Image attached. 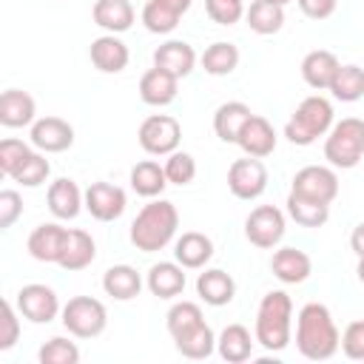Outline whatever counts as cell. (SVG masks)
Wrapping results in <instances>:
<instances>
[{
  "instance_id": "6da1fadb",
  "label": "cell",
  "mask_w": 364,
  "mask_h": 364,
  "mask_svg": "<svg viewBox=\"0 0 364 364\" xmlns=\"http://www.w3.org/2000/svg\"><path fill=\"white\" fill-rule=\"evenodd\" d=\"M296 347L310 361H327L341 347V333L321 301H307L296 316Z\"/></svg>"
},
{
  "instance_id": "7a4b0ae2",
  "label": "cell",
  "mask_w": 364,
  "mask_h": 364,
  "mask_svg": "<svg viewBox=\"0 0 364 364\" xmlns=\"http://www.w3.org/2000/svg\"><path fill=\"white\" fill-rule=\"evenodd\" d=\"M176 228H179L176 205L168 199H154L131 222V242L142 253H156L176 236Z\"/></svg>"
},
{
  "instance_id": "3957f363",
  "label": "cell",
  "mask_w": 364,
  "mask_h": 364,
  "mask_svg": "<svg viewBox=\"0 0 364 364\" xmlns=\"http://www.w3.org/2000/svg\"><path fill=\"white\" fill-rule=\"evenodd\" d=\"M290 327H293V299L284 290H270L262 296L259 310H256V341L270 350L279 353L290 344Z\"/></svg>"
},
{
  "instance_id": "277c9868",
  "label": "cell",
  "mask_w": 364,
  "mask_h": 364,
  "mask_svg": "<svg viewBox=\"0 0 364 364\" xmlns=\"http://www.w3.org/2000/svg\"><path fill=\"white\" fill-rule=\"evenodd\" d=\"M330 128H333V105H330V100L313 94L299 102V108L293 111V117L284 125V136L293 145H313Z\"/></svg>"
},
{
  "instance_id": "5b68a950",
  "label": "cell",
  "mask_w": 364,
  "mask_h": 364,
  "mask_svg": "<svg viewBox=\"0 0 364 364\" xmlns=\"http://www.w3.org/2000/svg\"><path fill=\"white\" fill-rule=\"evenodd\" d=\"M324 159L341 171L355 168L364 159V119L344 117L341 122H333L324 139Z\"/></svg>"
},
{
  "instance_id": "8992f818",
  "label": "cell",
  "mask_w": 364,
  "mask_h": 364,
  "mask_svg": "<svg viewBox=\"0 0 364 364\" xmlns=\"http://www.w3.org/2000/svg\"><path fill=\"white\" fill-rule=\"evenodd\" d=\"M63 324L77 338H97L108 324L105 304L94 296H74L63 307Z\"/></svg>"
},
{
  "instance_id": "52a82bcc",
  "label": "cell",
  "mask_w": 364,
  "mask_h": 364,
  "mask_svg": "<svg viewBox=\"0 0 364 364\" xmlns=\"http://www.w3.org/2000/svg\"><path fill=\"white\" fill-rule=\"evenodd\" d=\"M136 139L142 145L145 154L151 156H168L179 148V139H182V125L171 117V114H151L142 119L139 131H136Z\"/></svg>"
},
{
  "instance_id": "ba28073f",
  "label": "cell",
  "mask_w": 364,
  "mask_h": 364,
  "mask_svg": "<svg viewBox=\"0 0 364 364\" xmlns=\"http://www.w3.org/2000/svg\"><path fill=\"white\" fill-rule=\"evenodd\" d=\"M290 193L330 205L338 196V176L327 165H304L301 171H296L290 182Z\"/></svg>"
},
{
  "instance_id": "9c48e42d",
  "label": "cell",
  "mask_w": 364,
  "mask_h": 364,
  "mask_svg": "<svg viewBox=\"0 0 364 364\" xmlns=\"http://www.w3.org/2000/svg\"><path fill=\"white\" fill-rule=\"evenodd\" d=\"M245 236L256 247H276L284 239V213L276 205H259L245 219Z\"/></svg>"
},
{
  "instance_id": "30bf717a",
  "label": "cell",
  "mask_w": 364,
  "mask_h": 364,
  "mask_svg": "<svg viewBox=\"0 0 364 364\" xmlns=\"http://www.w3.org/2000/svg\"><path fill=\"white\" fill-rule=\"evenodd\" d=\"M228 188L236 199H259L267 188V168L262 159L256 156H245V159H236L230 168H228Z\"/></svg>"
},
{
  "instance_id": "8fae6325",
  "label": "cell",
  "mask_w": 364,
  "mask_h": 364,
  "mask_svg": "<svg viewBox=\"0 0 364 364\" xmlns=\"http://www.w3.org/2000/svg\"><path fill=\"white\" fill-rule=\"evenodd\" d=\"M17 310H20L23 318H28L34 324H48V321L57 318V313H63L57 293L48 284H40V282L26 284V287L17 290Z\"/></svg>"
},
{
  "instance_id": "7c38bea8",
  "label": "cell",
  "mask_w": 364,
  "mask_h": 364,
  "mask_svg": "<svg viewBox=\"0 0 364 364\" xmlns=\"http://www.w3.org/2000/svg\"><path fill=\"white\" fill-rule=\"evenodd\" d=\"M125 191L119 185L111 182H91L85 188V210L97 219V222H114L125 213Z\"/></svg>"
},
{
  "instance_id": "4fadbf2b",
  "label": "cell",
  "mask_w": 364,
  "mask_h": 364,
  "mask_svg": "<svg viewBox=\"0 0 364 364\" xmlns=\"http://www.w3.org/2000/svg\"><path fill=\"white\" fill-rule=\"evenodd\" d=\"M31 145L43 154H60L74 145V128L63 117H40L31 125Z\"/></svg>"
},
{
  "instance_id": "5bb4252c",
  "label": "cell",
  "mask_w": 364,
  "mask_h": 364,
  "mask_svg": "<svg viewBox=\"0 0 364 364\" xmlns=\"http://www.w3.org/2000/svg\"><path fill=\"white\" fill-rule=\"evenodd\" d=\"M65 233H68V228H63V225H57V222L37 225V228L28 233V242H26L31 259L46 262V264H57V262H60V253H63Z\"/></svg>"
},
{
  "instance_id": "9a60e30c",
  "label": "cell",
  "mask_w": 364,
  "mask_h": 364,
  "mask_svg": "<svg viewBox=\"0 0 364 364\" xmlns=\"http://www.w3.org/2000/svg\"><path fill=\"white\" fill-rule=\"evenodd\" d=\"M176 91H179V77H173L156 65L139 77V97L145 105H154V108L171 105L176 100Z\"/></svg>"
},
{
  "instance_id": "2e32d148",
  "label": "cell",
  "mask_w": 364,
  "mask_h": 364,
  "mask_svg": "<svg viewBox=\"0 0 364 364\" xmlns=\"http://www.w3.org/2000/svg\"><path fill=\"white\" fill-rule=\"evenodd\" d=\"M236 145H239L247 156L264 159V156H270V154L276 151V131H273V125H270L264 117L253 114V117L245 122V128H242Z\"/></svg>"
},
{
  "instance_id": "e0dca14e",
  "label": "cell",
  "mask_w": 364,
  "mask_h": 364,
  "mask_svg": "<svg viewBox=\"0 0 364 364\" xmlns=\"http://www.w3.org/2000/svg\"><path fill=\"white\" fill-rule=\"evenodd\" d=\"M88 54H91L94 68L102 71V74H119V71L128 65V60H131L128 46H125L117 34H102V37H97V40L91 43V48H88Z\"/></svg>"
},
{
  "instance_id": "ac0fdd59",
  "label": "cell",
  "mask_w": 364,
  "mask_h": 364,
  "mask_svg": "<svg viewBox=\"0 0 364 364\" xmlns=\"http://www.w3.org/2000/svg\"><path fill=\"white\" fill-rule=\"evenodd\" d=\"M34 119H37V102L28 91L9 88V91L0 94V122L6 128L34 125Z\"/></svg>"
},
{
  "instance_id": "d6986e66",
  "label": "cell",
  "mask_w": 364,
  "mask_h": 364,
  "mask_svg": "<svg viewBox=\"0 0 364 364\" xmlns=\"http://www.w3.org/2000/svg\"><path fill=\"white\" fill-rule=\"evenodd\" d=\"M48 210L57 216V219H77V213L85 208V193L80 191V185L74 179H54L48 185Z\"/></svg>"
},
{
  "instance_id": "ffe728a7",
  "label": "cell",
  "mask_w": 364,
  "mask_h": 364,
  "mask_svg": "<svg viewBox=\"0 0 364 364\" xmlns=\"http://www.w3.org/2000/svg\"><path fill=\"white\" fill-rule=\"evenodd\" d=\"M270 270L279 282L284 284H301L307 282V276L313 273V262L304 250L299 247H279L270 259Z\"/></svg>"
},
{
  "instance_id": "44dd1931",
  "label": "cell",
  "mask_w": 364,
  "mask_h": 364,
  "mask_svg": "<svg viewBox=\"0 0 364 364\" xmlns=\"http://www.w3.org/2000/svg\"><path fill=\"white\" fill-rule=\"evenodd\" d=\"M154 65L182 80V77H188V74L193 71V65H196V51H193V46H188L185 40H168V43H162V46L154 51Z\"/></svg>"
},
{
  "instance_id": "7402d4cb",
  "label": "cell",
  "mask_w": 364,
  "mask_h": 364,
  "mask_svg": "<svg viewBox=\"0 0 364 364\" xmlns=\"http://www.w3.org/2000/svg\"><path fill=\"white\" fill-rule=\"evenodd\" d=\"M210 256H213V242H210V236H205V233H199V230L182 233V236L176 239V245H173V259H176L185 270H199V267H205V264L210 262Z\"/></svg>"
},
{
  "instance_id": "603a6c76",
  "label": "cell",
  "mask_w": 364,
  "mask_h": 364,
  "mask_svg": "<svg viewBox=\"0 0 364 364\" xmlns=\"http://www.w3.org/2000/svg\"><path fill=\"white\" fill-rule=\"evenodd\" d=\"M94 256H97V245H94L91 233H85L80 228H68L57 264L63 270H82V267H88L94 262Z\"/></svg>"
},
{
  "instance_id": "cb8c5ba5",
  "label": "cell",
  "mask_w": 364,
  "mask_h": 364,
  "mask_svg": "<svg viewBox=\"0 0 364 364\" xmlns=\"http://www.w3.org/2000/svg\"><path fill=\"white\" fill-rule=\"evenodd\" d=\"M196 293H199V299H202L205 304H210V307H225V304H230L233 296H236V282L230 279V273H225V270H219V267H210V270L199 273V279H196Z\"/></svg>"
},
{
  "instance_id": "d4e9b609",
  "label": "cell",
  "mask_w": 364,
  "mask_h": 364,
  "mask_svg": "<svg viewBox=\"0 0 364 364\" xmlns=\"http://www.w3.org/2000/svg\"><path fill=\"white\" fill-rule=\"evenodd\" d=\"M338 65H341V63H338V57H336L333 51L316 48V51L304 54V60H301V77H304V82H307L310 88L324 91V88H330V82H333Z\"/></svg>"
},
{
  "instance_id": "484cf974",
  "label": "cell",
  "mask_w": 364,
  "mask_h": 364,
  "mask_svg": "<svg viewBox=\"0 0 364 364\" xmlns=\"http://www.w3.org/2000/svg\"><path fill=\"white\" fill-rule=\"evenodd\" d=\"M148 290L156 296V299H173L185 290V267L179 262H159V264H151L148 270V279H145Z\"/></svg>"
},
{
  "instance_id": "4316f807",
  "label": "cell",
  "mask_w": 364,
  "mask_h": 364,
  "mask_svg": "<svg viewBox=\"0 0 364 364\" xmlns=\"http://www.w3.org/2000/svg\"><path fill=\"white\" fill-rule=\"evenodd\" d=\"M91 17L108 34H122L134 26V6L131 0H97Z\"/></svg>"
},
{
  "instance_id": "83f0119b",
  "label": "cell",
  "mask_w": 364,
  "mask_h": 364,
  "mask_svg": "<svg viewBox=\"0 0 364 364\" xmlns=\"http://www.w3.org/2000/svg\"><path fill=\"white\" fill-rule=\"evenodd\" d=\"M250 117H253L250 105H245V102H239V100L222 102V105L216 108V114H213V131H216V136H219L222 142H236L239 134H242V128H245V122H247Z\"/></svg>"
},
{
  "instance_id": "f1b7e54d",
  "label": "cell",
  "mask_w": 364,
  "mask_h": 364,
  "mask_svg": "<svg viewBox=\"0 0 364 364\" xmlns=\"http://www.w3.org/2000/svg\"><path fill=\"white\" fill-rule=\"evenodd\" d=\"M216 350L228 364H242L253 355V338L250 330L245 324H228L219 338H216Z\"/></svg>"
},
{
  "instance_id": "f546056e",
  "label": "cell",
  "mask_w": 364,
  "mask_h": 364,
  "mask_svg": "<svg viewBox=\"0 0 364 364\" xmlns=\"http://www.w3.org/2000/svg\"><path fill=\"white\" fill-rule=\"evenodd\" d=\"M102 290L117 299V301H128V299H136L139 290H142V276L131 267V264H114L105 270L102 276Z\"/></svg>"
},
{
  "instance_id": "4dcf8cb0",
  "label": "cell",
  "mask_w": 364,
  "mask_h": 364,
  "mask_svg": "<svg viewBox=\"0 0 364 364\" xmlns=\"http://www.w3.org/2000/svg\"><path fill=\"white\" fill-rule=\"evenodd\" d=\"M173 344H176V350L185 355V358H208V355H213V350H216V336H213V330H210V324L208 321H199L196 327H191V330H185V333H179V336H173Z\"/></svg>"
},
{
  "instance_id": "1f68e13d",
  "label": "cell",
  "mask_w": 364,
  "mask_h": 364,
  "mask_svg": "<svg viewBox=\"0 0 364 364\" xmlns=\"http://www.w3.org/2000/svg\"><path fill=\"white\" fill-rule=\"evenodd\" d=\"M165 185H171V182H168L165 168H162L159 162L142 159V162H136V165L131 168V188H134L139 196L154 199V196H159V193L165 191Z\"/></svg>"
},
{
  "instance_id": "d6a6232c",
  "label": "cell",
  "mask_w": 364,
  "mask_h": 364,
  "mask_svg": "<svg viewBox=\"0 0 364 364\" xmlns=\"http://www.w3.org/2000/svg\"><path fill=\"white\" fill-rule=\"evenodd\" d=\"M245 20H247L250 31H256L262 37L276 34L284 26V6H279L273 0H253L250 9L245 11Z\"/></svg>"
},
{
  "instance_id": "836d02e7",
  "label": "cell",
  "mask_w": 364,
  "mask_h": 364,
  "mask_svg": "<svg viewBox=\"0 0 364 364\" xmlns=\"http://www.w3.org/2000/svg\"><path fill=\"white\" fill-rule=\"evenodd\" d=\"M202 68H205V74H210V77H228V74H233L236 71V65H239V48L233 46V43H225V40H216V43H210L205 51H202Z\"/></svg>"
},
{
  "instance_id": "e575fe53",
  "label": "cell",
  "mask_w": 364,
  "mask_h": 364,
  "mask_svg": "<svg viewBox=\"0 0 364 364\" xmlns=\"http://www.w3.org/2000/svg\"><path fill=\"white\" fill-rule=\"evenodd\" d=\"M287 213L301 228H321L330 219V205L313 202V199H304V196H296V193H287Z\"/></svg>"
},
{
  "instance_id": "d590c367",
  "label": "cell",
  "mask_w": 364,
  "mask_h": 364,
  "mask_svg": "<svg viewBox=\"0 0 364 364\" xmlns=\"http://www.w3.org/2000/svg\"><path fill=\"white\" fill-rule=\"evenodd\" d=\"M327 91H333V97L341 100V102L361 100L364 97V68L353 65V63L350 65H338V71H336V77H333Z\"/></svg>"
},
{
  "instance_id": "8d00e7d4",
  "label": "cell",
  "mask_w": 364,
  "mask_h": 364,
  "mask_svg": "<svg viewBox=\"0 0 364 364\" xmlns=\"http://www.w3.org/2000/svg\"><path fill=\"white\" fill-rule=\"evenodd\" d=\"M179 11L171 9L168 3L162 0H148L145 9H142V23L151 34H171L176 26H179Z\"/></svg>"
},
{
  "instance_id": "74e56055",
  "label": "cell",
  "mask_w": 364,
  "mask_h": 364,
  "mask_svg": "<svg viewBox=\"0 0 364 364\" xmlns=\"http://www.w3.org/2000/svg\"><path fill=\"white\" fill-rule=\"evenodd\" d=\"M199 321H205V316H202V307L196 301H176L168 310V316H165V324H168L171 338L179 336V333H185V330H191V327H196Z\"/></svg>"
},
{
  "instance_id": "f35d334b",
  "label": "cell",
  "mask_w": 364,
  "mask_h": 364,
  "mask_svg": "<svg viewBox=\"0 0 364 364\" xmlns=\"http://www.w3.org/2000/svg\"><path fill=\"white\" fill-rule=\"evenodd\" d=\"M48 173H51L48 159H46L43 154L31 151V154L20 162V168L11 173V179L20 182V185H26V188H37V185H43V182L48 179Z\"/></svg>"
},
{
  "instance_id": "ab89813d",
  "label": "cell",
  "mask_w": 364,
  "mask_h": 364,
  "mask_svg": "<svg viewBox=\"0 0 364 364\" xmlns=\"http://www.w3.org/2000/svg\"><path fill=\"white\" fill-rule=\"evenodd\" d=\"M37 358H40V364H77L80 361V347L74 341L63 338V336H54L40 347Z\"/></svg>"
},
{
  "instance_id": "60d3db41",
  "label": "cell",
  "mask_w": 364,
  "mask_h": 364,
  "mask_svg": "<svg viewBox=\"0 0 364 364\" xmlns=\"http://www.w3.org/2000/svg\"><path fill=\"white\" fill-rule=\"evenodd\" d=\"M162 168H165V176H168L171 185H191L193 176H196V159L191 154H185V151L168 154Z\"/></svg>"
},
{
  "instance_id": "b9f144b4",
  "label": "cell",
  "mask_w": 364,
  "mask_h": 364,
  "mask_svg": "<svg viewBox=\"0 0 364 364\" xmlns=\"http://www.w3.org/2000/svg\"><path fill=\"white\" fill-rule=\"evenodd\" d=\"M205 11L219 26H233L245 17V0H205Z\"/></svg>"
},
{
  "instance_id": "7bdbcfd3",
  "label": "cell",
  "mask_w": 364,
  "mask_h": 364,
  "mask_svg": "<svg viewBox=\"0 0 364 364\" xmlns=\"http://www.w3.org/2000/svg\"><path fill=\"white\" fill-rule=\"evenodd\" d=\"M28 154H31V148H28L23 139H14V136L3 139V142H0V171H3L6 176H11Z\"/></svg>"
},
{
  "instance_id": "ee69618b",
  "label": "cell",
  "mask_w": 364,
  "mask_h": 364,
  "mask_svg": "<svg viewBox=\"0 0 364 364\" xmlns=\"http://www.w3.org/2000/svg\"><path fill=\"white\" fill-rule=\"evenodd\" d=\"M20 338V318L14 304L6 299L3 301V313H0V350H11Z\"/></svg>"
},
{
  "instance_id": "f6af8a7d",
  "label": "cell",
  "mask_w": 364,
  "mask_h": 364,
  "mask_svg": "<svg viewBox=\"0 0 364 364\" xmlns=\"http://www.w3.org/2000/svg\"><path fill=\"white\" fill-rule=\"evenodd\" d=\"M341 353L353 361H364V321H350L341 333Z\"/></svg>"
},
{
  "instance_id": "bcb514c9",
  "label": "cell",
  "mask_w": 364,
  "mask_h": 364,
  "mask_svg": "<svg viewBox=\"0 0 364 364\" xmlns=\"http://www.w3.org/2000/svg\"><path fill=\"white\" fill-rule=\"evenodd\" d=\"M23 213V199L17 191H0V230L11 228Z\"/></svg>"
},
{
  "instance_id": "7dc6e473",
  "label": "cell",
  "mask_w": 364,
  "mask_h": 364,
  "mask_svg": "<svg viewBox=\"0 0 364 364\" xmlns=\"http://www.w3.org/2000/svg\"><path fill=\"white\" fill-rule=\"evenodd\" d=\"M296 3H299L301 14L310 20H327L338 6V0H296Z\"/></svg>"
},
{
  "instance_id": "c3c4849f",
  "label": "cell",
  "mask_w": 364,
  "mask_h": 364,
  "mask_svg": "<svg viewBox=\"0 0 364 364\" xmlns=\"http://www.w3.org/2000/svg\"><path fill=\"white\" fill-rule=\"evenodd\" d=\"M350 247H353L355 256H364V222H358V225L353 228V233H350Z\"/></svg>"
},
{
  "instance_id": "681fc988",
  "label": "cell",
  "mask_w": 364,
  "mask_h": 364,
  "mask_svg": "<svg viewBox=\"0 0 364 364\" xmlns=\"http://www.w3.org/2000/svg\"><path fill=\"white\" fill-rule=\"evenodd\" d=\"M162 3H168L171 9H176L179 14H185L188 9H191V0H162Z\"/></svg>"
},
{
  "instance_id": "f907efd6",
  "label": "cell",
  "mask_w": 364,
  "mask_h": 364,
  "mask_svg": "<svg viewBox=\"0 0 364 364\" xmlns=\"http://www.w3.org/2000/svg\"><path fill=\"white\" fill-rule=\"evenodd\" d=\"M355 276H358V282L364 284V256H358V264H355Z\"/></svg>"
},
{
  "instance_id": "816d5d0a",
  "label": "cell",
  "mask_w": 364,
  "mask_h": 364,
  "mask_svg": "<svg viewBox=\"0 0 364 364\" xmlns=\"http://www.w3.org/2000/svg\"><path fill=\"white\" fill-rule=\"evenodd\" d=\"M273 3H279V6H287V3H290V0H273Z\"/></svg>"
}]
</instances>
